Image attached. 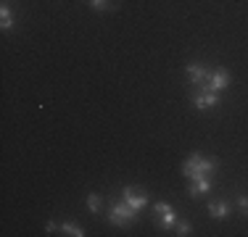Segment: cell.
<instances>
[{"label": "cell", "mask_w": 248, "mask_h": 237, "mask_svg": "<svg viewBox=\"0 0 248 237\" xmlns=\"http://www.w3.org/2000/svg\"><path fill=\"white\" fill-rule=\"evenodd\" d=\"M217 171V161H211V158H203V156H190L185 163H182V174L190 177L193 182L196 179H206L209 174H214Z\"/></svg>", "instance_id": "6da1fadb"}, {"label": "cell", "mask_w": 248, "mask_h": 237, "mask_svg": "<svg viewBox=\"0 0 248 237\" xmlns=\"http://www.w3.org/2000/svg\"><path fill=\"white\" fill-rule=\"evenodd\" d=\"M135 216H138V208H132L127 200H124V203H116L114 208H111V213H108V219L114 224H119V227H127Z\"/></svg>", "instance_id": "7a4b0ae2"}, {"label": "cell", "mask_w": 248, "mask_h": 237, "mask_svg": "<svg viewBox=\"0 0 248 237\" xmlns=\"http://www.w3.org/2000/svg\"><path fill=\"white\" fill-rule=\"evenodd\" d=\"M230 85V74L224 69H217L214 74L209 76V82H206V90H211V92H219V90H224V87Z\"/></svg>", "instance_id": "3957f363"}, {"label": "cell", "mask_w": 248, "mask_h": 237, "mask_svg": "<svg viewBox=\"0 0 248 237\" xmlns=\"http://www.w3.org/2000/svg\"><path fill=\"white\" fill-rule=\"evenodd\" d=\"M122 198L127 200V203L132 206V208H138V211H140V208H145V203H148V198H145V193H140L138 187H127V190L122 193Z\"/></svg>", "instance_id": "277c9868"}, {"label": "cell", "mask_w": 248, "mask_h": 237, "mask_svg": "<svg viewBox=\"0 0 248 237\" xmlns=\"http://www.w3.org/2000/svg\"><path fill=\"white\" fill-rule=\"evenodd\" d=\"M156 219L164 224V227H174L177 224V216H174V211H172L169 203H156Z\"/></svg>", "instance_id": "5b68a950"}, {"label": "cell", "mask_w": 248, "mask_h": 237, "mask_svg": "<svg viewBox=\"0 0 248 237\" xmlns=\"http://www.w3.org/2000/svg\"><path fill=\"white\" fill-rule=\"evenodd\" d=\"M187 76L193 79V85H206L209 76H211V71L206 66H198V63H190V66H187Z\"/></svg>", "instance_id": "8992f818"}, {"label": "cell", "mask_w": 248, "mask_h": 237, "mask_svg": "<svg viewBox=\"0 0 248 237\" xmlns=\"http://www.w3.org/2000/svg\"><path fill=\"white\" fill-rule=\"evenodd\" d=\"M217 103H219V98H217V92H211V90H203V92L196 95V108H198V111L214 108Z\"/></svg>", "instance_id": "52a82bcc"}, {"label": "cell", "mask_w": 248, "mask_h": 237, "mask_svg": "<svg viewBox=\"0 0 248 237\" xmlns=\"http://www.w3.org/2000/svg\"><path fill=\"white\" fill-rule=\"evenodd\" d=\"M0 19H3V21H0V27H3V29H11V27H14V14H11L8 0H5L3 8H0Z\"/></svg>", "instance_id": "ba28073f"}, {"label": "cell", "mask_w": 248, "mask_h": 237, "mask_svg": "<svg viewBox=\"0 0 248 237\" xmlns=\"http://www.w3.org/2000/svg\"><path fill=\"white\" fill-rule=\"evenodd\" d=\"M209 213H211L214 219H227V216H230V206H227V203H211V206H209Z\"/></svg>", "instance_id": "9c48e42d"}, {"label": "cell", "mask_w": 248, "mask_h": 237, "mask_svg": "<svg viewBox=\"0 0 248 237\" xmlns=\"http://www.w3.org/2000/svg\"><path fill=\"white\" fill-rule=\"evenodd\" d=\"M209 190H211V182H209V177H206V179H196V185H193L190 195H193V198H198V195L209 193Z\"/></svg>", "instance_id": "30bf717a"}, {"label": "cell", "mask_w": 248, "mask_h": 237, "mask_svg": "<svg viewBox=\"0 0 248 237\" xmlns=\"http://www.w3.org/2000/svg\"><path fill=\"white\" fill-rule=\"evenodd\" d=\"M61 229H63V232H66V235H72V237H82V235H85V232H82V227H77V224H61Z\"/></svg>", "instance_id": "8fae6325"}, {"label": "cell", "mask_w": 248, "mask_h": 237, "mask_svg": "<svg viewBox=\"0 0 248 237\" xmlns=\"http://www.w3.org/2000/svg\"><path fill=\"white\" fill-rule=\"evenodd\" d=\"M87 208H90L93 213L100 211V195H87Z\"/></svg>", "instance_id": "7c38bea8"}, {"label": "cell", "mask_w": 248, "mask_h": 237, "mask_svg": "<svg viewBox=\"0 0 248 237\" xmlns=\"http://www.w3.org/2000/svg\"><path fill=\"white\" fill-rule=\"evenodd\" d=\"M177 235H190V224L180 222V224H177Z\"/></svg>", "instance_id": "4fadbf2b"}, {"label": "cell", "mask_w": 248, "mask_h": 237, "mask_svg": "<svg viewBox=\"0 0 248 237\" xmlns=\"http://www.w3.org/2000/svg\"><path fill=\"white\" fill-rule=\"evenodd\" d=\"M93 8H95V11H103V8H108V0H93Z\"/></svg>", "instance_id": "5bb4252c"}, {"label": "cell", "mask_w": 248, "mask_h": 237, "mask_svg": "<svg viewBox=\"0 0 248 237\" xmlns=\"http://www.w3.org/2000/svg\"><path fill=\"white\" fill-rule=\"evenodd\" d=\"M238 203H240V208H243V213H248V198H246V195H240Z\"/></svg>", "instance_id": "9a60e30c"}]
</instances>
